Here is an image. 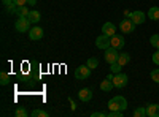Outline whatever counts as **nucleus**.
<instances>
[{"mask_svg":"<svg viewBox=\"0 0 159 117\" xmlns=\"http://www.w3.org/2000/svg\"><path fill=\"white\" fill-rule=\"evenodd\" d=\"M102 33L107 35V36H113L116 35V25L113 22H105L103 27H102Z\"/></svg>","mask_w":159,"mask_h":117,"instance_id":"9d476101","label":"nucleus"},{"mask_svg":"<svg viewBox=\"0 0 159 117\" xmlns=\"http://www.w3.org/2000/svg\"><path fill=\"white\" fill-rule=\"evenodd\" d=\"M113 76H115V74H113V73H110V74L107 76V79H110V81H113Z\"/></svg>","mask_w":159,"mask_h":117,"instance_id":"2f4dec72","label":"nucleus"},{"mask_svg":"<svg viewBox=\"0 0 159 117\" xmlns=\"http://www.w3.org/2000/svg\"><path fill=\"white\" fill-rule=\"evenodd\" d=\"M78 98L80 100H81V101H89L91 98H92V90L91 89H81V90H80V92H78Z\"/></svg>","mask_w":159,"mask_h":117,"instance_id":"f8f14e48","label":"nucleus"},{"mask_svg":"<svg viewBox=\"0 0 159 117\" xmlns=\"http://www.w3.org/2000/svg\"><path fill=\"white\" fill-rule=\"evenodd\" d=\"M148 18L151 21H159V8L157 6H151L148 11Z\"/></svg>","mask_w":159,"mask_h":117,"instance_id":"a211bd4d","label":"nucleus"},{"mask_svg":"<svg viewBox=\"0 0 159 117\" xmlns=\"http://www.w3.org/2000/svg\"><path fill=\"white\" fill-rule=\"evenodd\" d=\"M123 114H124V111H110L107 115L108 117H123Z\"/></svg>","mask_w":159,"mask_h":117,"instance_id":"bb28decb","label":"nucleus"},{"mask_svg":"<svg viewBox=\"0 0 159 117\" xmlns=\"http://www.w3.org/2000/svg\"><path fill=\"white\" fill-rule=\"evenodd\" d=\"M15 115H18V117H25V115H27V111H25L24 108H18V109L15 111Z\"/></svg>","mask_w":159,"mask_h":117,"instance_id":"a878e982","label":"nucleus"},{"mask_svg":"<svg viewBox=\"0 0 159 117\" xmlns=\"http://www.w3.org/2000/svg\"><path fill=\"white\" fill-rule=\"evenodd\" d=\"M27 5H37V0H27Z\"/></svg>","mask_w":159,"mask_h":117,"instance_id":"7c9ffc66","label":"nucleus"},{"mask_svg":"<svg viewBox=\"0 0 159 117\" xmlns=\"http://www.w3.org/2000/svg\"><path fill=\"white\" fill-rule=\"evenodd\" d=\"M91 115H92V117H107V114H105V112H100V111H99V112H92Z\"/></svg>","mask_w":159,"mask_h":117,"instance_id":"c756f323","label":"nucleus"},{"mask_svg":"<svg viewBox=\"0 0 159 117\" xmlns=\"http://www.w3.org/2000/svg\"><path fill=\"white\" fill-rule=\"evenodd\" d=\"M27 18H29V21L35 25L37 22H40V19H42V15H40V11H37V10H34V11H29V15H27Z\"/></svg>","mask_w":159,"mask_h":117,"instance_id":"4468645a","label":"nucleus"},{"mask_svg":"<svg viewBox=\"0 0 159 117\" xmlns=\"http://www.w3.org/2000/svg\"><path fill=\"white\" fill-rule=\"evenodd\" d=\"M118 49L116 48H113V46H110V48H107L105 49V54H103V59H105V62L107 63H115L116 60H118Z\"/></svg>","mask_w":159,"mask_h":117,"instance_id":"20e7f679","label":"nucleus"},{"mask_svg":"<svg viewBox=\"0 0 159 117\" xmlns=\"http://www.w3.org/2000/svg\"><path fill=\"white\" fill-rule=\"evenodd\" d=\"M29 38H30L32 41L42 40V38H43V29L38 27V25H34V27H30V30H29Z\"/></svg>","mask_w":159,"mask_h":117,"instance_id":"1a4fd4ad","label":"nucleus"},{"mask_svg":"<svg viewBox=\"0 0 159 117\" xmlns=\"http://www.w3.org/2000/svg\"><path fill=\"white\" fill-rule=\"evenodd\" d=\"M86 65H88V67H89L91 70H94V68H97V67H99V60H97L96 57H91V59H88Z\"/></svg>","mask_w":159,"mask_h":117,"instance_id":"6ab92c4d","label":"nucleus"},{"mask_svg":"<svg viewBox=\"0 0 159 117\" xmlns=\"http://www.w3.org/2000/svg\"><path fill=\"white\" fill-rule=\"evenodd\" d=\"M151 59H153V62H154L156 65H159V49H157L156 52L153 54V57H151Z\"/></svg>","mask_w":159,"mask_h":117,"instance_id":"cd10ccee","label":"nucleus"},{"mask_svg":"<svg viewBox=\"0 0 159 117\" xmlns=\"http://www.w3.org/2000/svg\"><path fill=\"white\" fill-rule=\"evenodd\" d=\"M18 6H22V5H27V0H13Z\"/></svg>","mask_w":159,"mask_h":117,"instance_id":"c85d7f7f","label":"nucleus"},{"mask_svg":"<svg viewBox=\"0 0 159 117\" xmlns=\"http://www.w3.org/2000/svg\"><path fill=\"white\" fill-rule=\"evenodd\" d=\"M119 30H121L123 33H132L135 30V24L130 19H123L121 24H119Z\"/></svg>","mask_w":159,"mask_h":117,"instance_id":"6e6552de","label":"nucleus"},{"mask_svg":"<svg viewBox=\"0 0 159 117\" xmlns=\"http://www.w3.org/2000/svg\"><path fill=\"white\" fill-rule=\"evenodd\" d=\"M8 82H10V74L7 71H2V73H0V84L7 86Z\"/></svg>","mask_w":159,"mask_h":117,"instance_id":"aec40b11","label":"nucleus"},{"mask_svg":"<svg viewBox=\"0 0 159 117\" xmlns=\"http://www.w3.org/2000/svg\"><path fill=\"white\" fill-rule=\"evenodd\" d=\"M110 67H111L110 70H111V73H113V74H116V73H119V71H121V68H123V67H121V65H119L118 62H115V63H111V65H110Z\"/></svg>","mask_w":159,"mask_h":117,"instance_id":"b1692460","label":"nucleus"},{"mask_svg":"<svg viewBox=\"0 0 159 117\" xmlns=\"http://www.w3.org/2000/svg\"><path fill=\"white\" fill-rule=\"evenodd\" d=\"M150 43H151V46H154L156 49H159V35H157V33H154V35L150 38Z\"/></svg>","mask_w":159,"mask_h":117,"instance_id":"5701e85b","label":"nucleus"},{"mask_svg":"<svg viewBox=\"0 0 159 117\" xmlns=\"http://www.w3.org/2000/svg\"><path fill=\"white\" fill-rule=\"evenodd\" d=\"M91 68L88 67V65H80V67L75 70V77L76 79H88V77L91 76Z\"/></svg>","mask_w":159,"mask_h":117,"instance_id":"39448f33","label":"nucleus"},{"mask_svg":"<svg viewBox=\"0 0 159 117\" xmlns=\"http://www.w3.org/2000/svg\"><path fill=\"white\" fill-rule=\"evenodd\" d=\"M15 15H16L18 18H27V15H29V8H27V5L18 6L16 11H15Z\"/></svg>","mask_w":159,"mask_h":117,"instance_id":"2eb2a0df","label":"nucleus"},{"mask_svg":"<svg viewBox=\"0 0 159 117\" xmlns=\"http://www.w3.org/2000/svg\"><path fill=\"white\" fill-rule=\"evenodd\" d=\"M134 115L135 117H147V108H137L134 111Z\"/></svg>","mask_w":159,"mask_h":117,"instance_id":"4be33fe9","label":"nucleus"},{"mask_svg":"<svg viewBox=\"0 0 159 117\" xmlns=\"http://www.w3.org/2000/svg\"><path fill=\"white\" fill-rule=\"evenodd\" d=\"M113 87H115L113 81H110V79H105V81L100 82V90H103V92H111Z\"/></svg>","mask_w":159,"mask_h":117,"instance_id":"f3484780","label":"nucleus"},{"mask_svg":"<svg viewBox=\"0 0 159 117\" xmlns=\"http://www.w3.org/2000/svg\"><path fill=\"white\" fill-rule=\"evenodd\" d=\"M147 115L148 117H159V105L153 103V105L147 106Z\"/></svg>","mask_w":159,"mask_h":117,"instance_id":"ddd939ff","label":"nucleus"},{"mask_svg":"<svg viewBox=\"0 0 159 117\" xmlns=\"http://www.w3.org/2000/svg\"><path fill=\"white\" fill-rule=\"evenodd\" d=\"M127 81H129V77H127V74H124V73H116L115 76H113V86L116 87V89H123V87H126L127 86Z\"/></svg>","mask_w":159,"mask_h":117,"instance_id":"7ed1b4c3","label":"nucleus"},{"mask_svg":"<svg viewBox=\"0 0 159 117\" xmlns=\"http://www.w3.org/2000/svg\"><path fill=\"white\" fill-rule=\"evenodd\" d=\"M96 46L99 48V49H107V48H110L111 46V36H107V35H100V36H97V40H96Z\"/></svg>","mask_w":159,"mask_h":117,"instance_id":"423d86ee","label":"nucleus"},{"mask_svg":"<svg viewBox=\"0 0 159 117\" xmlns=\"http://www.w3.org/2000/svg\"><path fill=\"white\" fill-rule=\"evenodd\" d=\"M151 79H153L156 84H159V68H156V70L151 71Z\"/></svg>","mask_w":159,"mask_h":117,"instance_id":"393cba45","label":"nucleus"},{"mask_svg":"<svg viewBox=\"0 0 159 117\" xmlns=\"http://www.w3.org/2000/svg\"><path fill=\"white\" fill-rule=\"evenodd\" d=\"M32 117H48V112L43 109H34L32 111Z\"/></svg>","mask_w":159,"mask_h":117,"instance_id":"412c9836","label":"nucleus"},{"mask_svg":"<svg viewBox=\"0 0 159 117\" xmlns=\"http://www.w3.org/2000/svg\"><path fill=\"white\" fill-rule=\"evenodd\" d=\"M30 21H29V18H18L16 19V22H15V29L18 30V32H21V33H24V32H29L30 30Z\"/></svg>","mask_w":159,"mask_h":117,"instance_id":"f03ea898","label":"nucleus"},{"mask_svg":"<svg viewBox=\"0 0 159 117\" xmlns=\"http://www.w3.org/2000/svg\"><path fill=\"white\" fill-rule=\"evenodd\" d=\"M129 19L134 22L135 25H140V24H143L145 21H147V15H145L143 11H132Z\"/></svg>","mask_w":159,"mask_h":117,"instance_id":"0eeeda50","label":"nucleus"},{"mask_svg":"<svg viewBox=\"0 0 159 117\" xmlns=\"http://www.w3.org/2000/svg\"><path fill=\"white\" fill-rule=\"evenodd\" d=\"M108 108L110 111H126L127 108V100L121 95H116L108 101Z\"/></svg>","mask_w":159,"mask_h":117,"instance_id":"f257e3e1","label":"nucleus"},{"mask_svg":"<svg viewBox=\"0 0 159 117\" xmlns=\"http://www.w3.org/2000/svg\"><path fill=\"white\" fill-rule=\"evenodd\" d=\"M121 67H124V65H127L129 62H130V56L127 54V52H123V54H119L118 56V60H116Z\"/></svg>","mask_w":159,"mask_h":117,"instance_id":"dca6fc26","label":"nucleus"},{"mask_svg":"<svg viewBox=\"0 0 159 117\" xmlns=\"http://www.w3.org/2000/svg\"><path fill=\"white\" fill-rule=\"evenodd\" d=\"M124 44H126V41H124V36L123 35H113L111 36V46L113 48L121 49V48H124Z\"/></svg>","mask_w":159,"mask_h":117,"instance_id":"9b49d317","label":"nucleus"}]
</instances>
